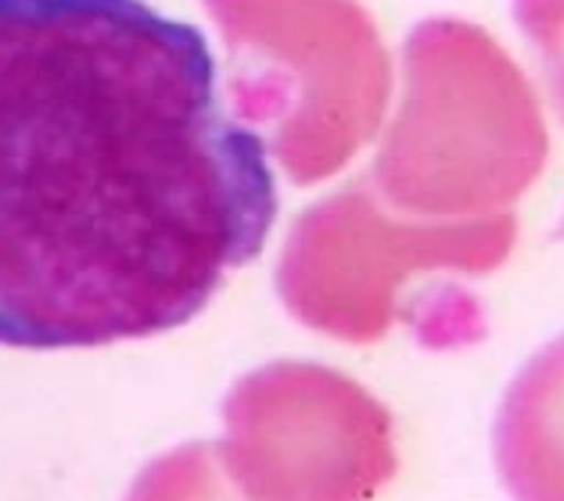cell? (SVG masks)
<instances>
[{
	"mask_svg": "<svg viewBox=\"0 0 564 501\" xmlns=\"http://www.w3.org/2000/svg\"><path fill=\"white\" fill-rule=\"evenodd\" d=\"M275 218L265 140L196 24L149 0H0V345L182 327Z\"/></svg>",
	"mask_w": 564,
	"mask_h": 501,
	"instance_id": "1",
	"label": "cell"
},
{
	"mask_svg": "<svg viewBox=\"0 0 564 501\" xmlns=\"http://www.w3.org/2000/svg\"><path fill=\"white\" fill-rule=\"evenodd\" d=\"M263 490L284 501H354L390 471L378 414L323 374H269L236 402Z\"/></svg>",
	"mask_w": 564,
	"mask_h": 501,
	"instance_id": "2",
	"label": "cell"
},
{
	"mask_svg": "<svg viewBox=\"0 0 564 501\" xmlns=\"http://www.w3.org/2000/svg\"><path fill=\"white\" fill-rule=\"evenodd\" d=\"M496 454L517 501H564V336L510 386Z\"/></svg>",
	"mask_w": 564,
	"mask_h": 501,
	"instance_id": "3",
	"label": "cell"
},
{
	"mask_svg": "<svg viewBox=\"0 0 564 501\" xmlns=\"http://www.w3.org/2000/svg\"><path fill=\"white\" fill-rule=\"evenodd\" d=\"M519 22L541 46L564 116V0H519Z\"/></svg>",
	"mask_w": 564,
	"mask_h": 501,
	"instance_id": "4",
	"label": "cell"
},
{
	"mask_svg": "<svg viewBox=\"0 0 564 501\" xmlns=\"http://www.w3.org/2000/svg\"><path fill=\"white\" fill-rule=\"evenodd\" d=\"M133 501H215L206 462L196 456H175L145 478Z\"/></svg>",
	"mask_w": 564,
	"mask_h": 501,
	"instance_id": "5",
	"label": "cell"
}]
</instances>
